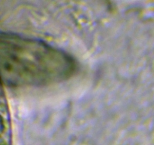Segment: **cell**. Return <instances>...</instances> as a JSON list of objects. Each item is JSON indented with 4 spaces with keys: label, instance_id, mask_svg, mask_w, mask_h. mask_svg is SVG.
I'll return each instance as SVG.
<instances>
[{
    "label": "cell",
    "instance_id": "cell-1",
    "mask_svg": "<svg viewBox=\"0 0 154 145\" xmlns=\"http://www.w3.org/2000/svg\"><path fill=\"white\" fill-rule=\"evenodd\" d=\"M2 82L9 87H37L69 79L76 71L72 55L44 41L13 33L0 36Z\"/></svg>",
    "mask_w": 154,
    "mask_h": 145
}]
</instances>
